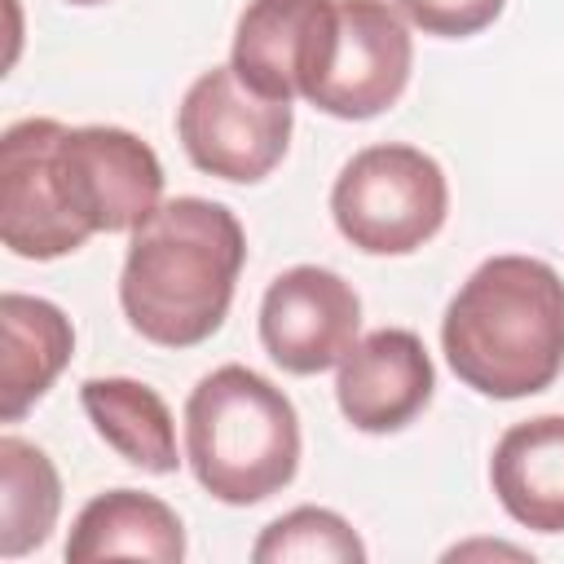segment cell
<instances>
[{
  "mask_svg": "<svg viewBox=\"0 0 564 564\" xmlns=\"http://www.w3.org/2000/svg\"><path fill=\"white\" fill-rule=\"evenodd\" d=\"M70 4H101V0H70Z\"/></svg>",
  "mask_w": 564,
  "mask_h": 564,
  "instance_id": "cell-19",
  "label": "cell"
},
{
  "mask_svg": "<svg viewBox=\"0 0 564 564\" xmlns=\"http://www.w3.org/2000/svg\"><path fill=\"white\" fill-rule=\"evenodd\" d=\"M335 26V0H251L238 13L229 66L264 97L308 101V93L326 75Z\"/></svg>",
  "mask_w": 564,
  "mask_h": 564,
  "instance_id": "cell-9",
  "label": "cell"
},
{
  "mask_svg": "<svg viewBox=\"0 0 564 564\" xmlns=\"http://www.w3.org/2000/svg\"><path fill=\"white\" fill-rule=\"evenodd\" d=\"M62 511V476L53 458L22 441L0 436V555L18 560L48 542Z\"/></svg>",
  "mask_w": 564,
  "mask_h": 564,
  "instance_id": "cell-15",
  "label": "cell"
},
{
  "mask_svg": "<svg viewBox=\"0 0 564 564\" xmlns=\"http://www.w3.org/2000/svg\"><path fill=\"white\" fill-rule=\"evenodd\" d=\"M185 458L216 502L256 507L300 471V414L264 375L216 366L185 401Z\"/></svg>",
  "mask_w": 564,
  "mask_h": 564,
  "instance_id": "cell-4",
  "label": "cell"
},
{
  "mask_svg": "<svg viewBox=\"0 0 564 564\" xmlns=\"http://www.w3.org/2000/svg\"><path fill=\"white\" fill-rule=\"evenodd\" d=\"M154 560L176 564L185 555V524L181 516L141 489H106L84 502V511L70 524L66 560Z\"/></svg>",
  "mask_w": 564,
  "mask_h": 564,
  "instance_id": "cell-12",
  "label": "cell"
},
{
  "mask_svg": "<svg viewBox=\"0 0 564 564\" xmlns=\"http://www.w3.org/2000/svg\"><path fill=\"white\" fill-rule=\"evenodd\" d=\"M79 405L93 423V432L132 467L150 471V476H172L181 467L176 454V419L167 410V401L141 383V379H123V375H106V379H88L79 388Z\"/></svg>",
  "mask_w": 564,
  "mask_h": 564,
  "instance_id": "cell-14",
  "label": "cell"
},
{
  "mask_svg": "<svg viewBox=\"0 0 564 564\" xmlns=\"http://www.w3.org/2000/svg\"><path fill=\"white\" fill-rule=\"evenodd\" d=\"M256 564H286V560H326V564H361L366 542L357 529L326 507H295L260 529L251 546Z\"/></svg>",
  "mask_w": 564,
  "mask_h": 564,
  "instance_id": "cell-16",
  "label": "cell"
},
{
  "mask_svg": "<svg viewBox=\"0 0 564 564\" xmlns=\"http://www.w3.org/2000/svg\"><path fill=\"white\" fill-rule=\"evenodd\" d=\"M436 388L432 357L414 330L383 326L361 335L335 375V401L339 414L370 436H388L410 427Z\"/></svg>",
  "mask_w": 564,
  "mask_h": 564,
  "instance_id": "cell-10",
  "label": "cell"
},
{
  "mask_svg": "<svg viewBox=\"0 0 564 564\" xmlns=\"http://www.w3.org/2000/svg\"><path fill=\"white\" fill-rule=\"evenodd\" d=\"M441 348L480 397L546 392L564 370V278L538 256H489L454 291Z\"/></svg>",
  "mask_w": 564,
  "mask_h": 564,
  "instance_id": "cell-3",
  "label": "cell"
},
{
  "mask_svg": "<svg viewBox=\"0 0 564 564\" xmlns=\"http://www.w3.org/2000/svg\"><path fill=\"white\" fill-rule=\"evenodd\" d=\"M502 511L533 533H564V414L511 423L489 458Z\"/></svg>",
  "mask_w": 564,
  "mask_h": 564,
  "instance_id": "cell-11",
  "label": "cell"
},
{
  "mask_svg": "<svg viewBox=\"0 0 564 564\" xmlns=\"http://www.w3.org/2000/svg\"><path fill=\"white\" fill-rule=\"evenodd\" d=\"M405 22H414L423 35L441 40H467L498 22L507 0H392Z\"/></svg>",
  "mask_w": 564,
  "mask_h": 564,
  "instance_id": "cell-17",
  "label": "cell"
},
{
  "mask_svg": "<svg viewBox=\"0 0 564 564\" xmlns=\"http://www.w3.org/2000/svg\"><path fill=\"white\" fill-rule=\"evenodd\" d=\"M471 551H489V542H476V546H454L445 560H458V555H471ZM494 555H516V560H524V551H516V546H498V542H494Z\"/></svg>",
  "mask_w": 564,
  "mask_h": 564,
  "instance_id": "cell-18",
  "label": "cell"
},
{
  "mask_svg": "<svg viewBox=\"0 0 564 564\" xmlns=\"http://www.w3.org/2000/svg\"><path fill=\"white\" fill-rule=\"evenodd\" d=\"M291 128V101L256 93L234 66L203 70L176 106V137L185 159L198 172L234 185L264 181L286 159Z\"/></svg>",
  "mask_w": 564,
  "mask_h": 564,
  "instance_id": "cell-6",
  "label": "cell"
},
{
  "mask_svg": "<svg viewBox=\"0 0 564 564\" xmlns=\"http://www.w3.org/2000/svg\"><path fill=\"white\" fill-rule=\"evenodd\" d=\"M361 335L357 291L322 264L282 269L260 300V344L286 375H322Z\"/></svg>",
  "mask_w": 564,
  "mask_h": 564,
  "instance_id": "cell-8",
  "label": "cell"
},
{
  "mask_svg": "<svg viewBox=\"0 0 564 564\" xmlns=\"http://www.w3.org/2000/svg\"><path fill=\"white\" fill-rule=\"evenodd\" d=\"M449 212V185L432 154L419 145L383 141L357 150L335 185V229L366 256H410L441 234Z\"/></svg>",
  "mask_w": 564,
  "mask_h": 564,
  "instance_id": "cell-5",
  "label": "cell"
},
{
  "mask_svg": "<svg viewBox=\"0 0 564 564\" xmlns=\"http://www.w3.org/2000/svg\"><path fill=\"white\" fill-rule=\"evenodd\" d=\"M339 26L326 75L308 93V106L335 119H375L410 84L414 44L397 4L388 0H335Z\"/></svg>",
  "mask_w": 564,
  "mask_h": 564,
  "instance_id": "cell-7",
  "label": "cell"
},
{
  "mask_svg": "<svg viewBox=\"0 0 564 564\" xmlns=\"http://www.w3.org/2000/svg\"><path fill=\"white\" fill-rule=\"evenodd\" d=\"M0 335H4V366H0V419L18 423L66 370L75 352L70 317L40 295L4 291L0 300Z\"/></svg>",
  "mask_w": 564,
  "mask_h": 564,
  "instance_id": "cell-13",
  "label": "cell"
},
{
  "mask_svg": "<svg viewBox=\"0 0 564 564\" xmlns=\"http://www.w3.org/2000/svg\"><path fill=\"white\" fill-rule=\"evenodd\" d=\"M163 198L159 154L128 128L18 119L0 137V238L22 260H57L93 234H132Z\"/></svg>",
  "mask_w": 564,
  "mask_h": 564,
  "instance_id": "cell-1",
  "label": "cell"
},
{
  "mask_svg": "<svg viewBox=\"0 0 564 564\" xmlns=\"http://www.w3.org/2000/svg\"><path fill=\"white\" fill-rule=\"evenodd\" d=\"M242 264L247 234L225 203L167 198L128 238L119 273L123 317L159 348H194L220 330Z\"/></svg>",
  "mask_w": 564,
  "mask_h": 564,
  "instance_id": "cell-2",
  "label": "cell"
}]
</instances>
